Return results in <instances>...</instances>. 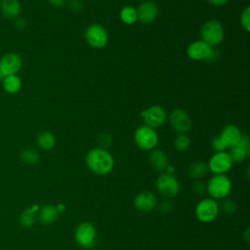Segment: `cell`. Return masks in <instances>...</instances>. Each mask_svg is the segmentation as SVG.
Instances as JSON below:
<instances>
[{
    "label": "cell",
    "instance_id": "cell-26",
    "mask_svg": "<svg viewBox=\"0 0 250 250\" xmlns=\"http://www.w3.org/2000/svg\"><path fill=\"white\" fill-rule=\"evenodd\" d=\"M39 153L33 148H24L20 152V159L27 165H35L39 161Z\"/></svg>",
    "mask_w": 250,
    "mask_h": 250
},
{
    "label": "cell",
    "instance_id": "cell-21",
    "mask_svg": "<svg viewBox=\"0 0 250 250\" xmlns=\"http://www.w3.org/2000/svg\"><path fill=\"white\" fill-rule=\"evenodd\" d=\"M1 82H2L4 91L7 92L8 94H12V95L19 93L22 86L21 79L17 74L5 76Z\"/></svg>",
    "mask_w": 250,
    "mask_h": 250
},
{
    "label": "cell",
    "instance_id": "cell-28",
    "mask_svg": "<svg viewBox=\"0 0 250 250\" xmlns=\"http://www.w3.org/2000/svg\"><path fill=\"white\" fill-rule=\"evenodd\" d=\"M237 209V206H236V203L231 200V199H225L223 202H222V205H221V210L223 211V213L225 215H232L235 213Z\"/></svg>",
    "mask_w": 250,
    "mask_h": 250
},
{
    "label": "cell",
    "instance_id": "cell-12",
    "mask_svg": "<svg viewBox=\"0 0 250 250\" xmlns=\"http://www.w3.org/2000/svg\"><path fill=\"white\" fill-rule=\"evenodd\" d=\"M208 168L215 175L225 174L230 170L233 162L229 156V154L226 151L216 152L209 160Z\"/></svg>",
    "mask_w": 250,
    "mask_h": 250
},
{
    "label": "cell",
    "instance_id": "cell-23",
    "mask_svg": "<svg viewBox=\"0 0 250 250\" xmlns=\"http://www.w3.org/2000/svg\"><path fill=\"white\" fill-rule=\"evenodd\" d=\"M36 144L40 148L50 150L56 146V137L49 131H43L37 136Z\"/></svg>",
    "mask_w": 250,
    "mask_h": 250
},
{
    "label": "cell",
    "instance_id": "cell-35",
    "mask_svg": "<svg viewBox=\"0 0 250 250\" xmlns=\"http://www.w3.org/2000/svg\"><path fill=\"white\" fill-rule=\"evenodd\" d=\"M15 26L18 29H23L26 26V21L23 18H17L15 21Z\"/></svg>",
    "mask_w": 250,
    "mask_h": 250
},
{
    "label": "cell",
    "instance_id": "cell-29",
    "mask_svg": "<svg viewBox=\"0 0 250 250\" xmlns=\"http://www.w3.org/2000/svg\"><path fill=\"white\" fill-rule=\"evenodd\" d=\"M240 24L246 32L250 31V8L249 7H246L242 11L240 15Z\"/></svg>",
    "mask_w": 250,
    "mask_h": 250
},
{
    "label": "cell",
    "instance_id": "cell-11",
    "mask_svg": "<svg viewBox=\"0 0 250 250\" xmlns=\"http://www.w3.org/2000/svg\"><path fill=\"white\" fill-rule=\"evenodd\" d=\"M22 65L21 57L16 52H9L0 59V68L5 76L17 74Z\"/></svg>",
    "mask_w": 250,
    "mask_h": 250
},
{
    "label": "cell",
    "instance_id": "cell-32",
    "mask_svg": "<svg viewBox=\"0 0 250 250\" xmlns=\"http://www.w3.org/2000/svg\"><path fill=\"white\" fill-rule=\"evenodd\" d=\"M211 146L212 148L216 151V152H221V151H225L227 149L226 145L222 142V140L220 139L219 136L215 137L212 142H211Z\"/></svg>",
    "mask_w": 250,
    "mask_h": 250
},
{
    "label": "cell",
    "instance_id": "cell-6",
    "mask_svg": "<svg viewBox=\"0 0 250 250\" xmlns=\"http://www.w3.org/2000/svg\"><path fill=\"white\" fill-rule=\"evenodd\" d=\"M75 241L79 246L85 249L92 248L96 243L97 230L93 224L89 222L80 223L74 231Z\"/></svg>",
    "mask_w": 250,
    "mask_h": 250
},
{
    "label": "cell",
    "instance_id": "cell-9",
    "mask_svg": "<svg viewBox=\"0 0 250 250\" xmlns=\"http://www.w3.org/2000/svg\"><path fill=\"white\" fill-rule=\"evenodd\" d=\"M141 116L145 122V125L154 129L164 124L167 118V113L164 107L161 105L153 104L144 109Z\"/></svg>",
    "mask_w": 250,
    "mask_h": 250
},
{
    "label": "cell",
    "instance_id": "cell-1",
    "mask_svg": "<svg viewBox=\"0 0 250 250\" xmlns=\"http://www.w3.org/2000/svg\"><path fill=\"white\" fill-rule=\"evenodd\" d=\"M86 164L93 173L104 176L112 171L114 159L106 149L95 147L87 153Z\"/></svg>",
    "mask_w": 250,
    "mask_h": 250
},
{
    "label": "cell",
    "instance_id": "cell-19",
    "mask_svg": "<svg viewBox=\"0 0 250 250\" xmlns=\"http://www.w3.org/2000/svg\"><path fill=\"white\" fill-rule=\"evenodd\" d=\"M149 163L157 171H164L169 165L167 155L161 149H153L150 152Z\"/></svg>",
    "mask_w": 250,
    "mask_h": 250
},
{
    "label": "cell",
    "instance_id": "cell-25",
    "mask_svg": "<svg viewBox=\"0 0 250 250\" xmlns=\"http://www.w3.org/2000/svg\"><path fill=\"white\" fill-rule=\"evenodd\" d=\"M120 20L125 24L131 25L134 24L138 21L137 9L132 6H125L120 11Z\"/></svg>",
    "mask_w": 250,
    "mask_h": 250
},
{
    "label": "cell",
    "instance_id": "cell-7",
    "mask_svg": "<svg viewBox=\"0 0 250 250\" xmlns=\"http://www.w3.org/2000/svg\"><path fill=\"white\" fill-rule=\"evenodd\" d=\"M85 39L92 48H104L108 41L107 31L102 24L92 23L85 30Z\"/></svg>",
    "mask_w": 250,
    "mask_h": 250
},
{
    "label": "cell",
    "instance_id": "cell-13",
    "mask_svg": "<svg viewBox=\"0 0 250 250\" xmlns=\"http://www.w3.org/2000/svg\"><path fill=\"white\" fill-rule=\"evenodd\" d=\"M169 122L172 128L179 134L187 133L191 127L189 115L186 110L181 108H176L170 113Z\"/></svg>",
    "mask_w": 250,
    "mask_h": 250
},
{
    "label": "cell",
    "instance_id": "cell-27",
    "mask_svg": "<svg viewBox=\"0 0 250 250\" xmlns=\"http://www.w3.org/2000/svg\"><path fill=\"white\" fill-rule=\"evenodd\" d=\"M190 146L189 138L185 134H179L174 140V146L178 151H186Z\"/></svg>",
    "mask_w": 250,
    "mask_h": 250
},
{
    "label": "cell",
    "instance_id": "cell-14",
    "mask_svg": "<svg viewBox=\"0 0 250 250\" xmlns=\"http://www.w3.org/2000/svg\"><path fill=\"white\" fill-rule=\"evenodd\" d=\"M138 21L143 23L148 24L155 21L158 15L157 5L152 1H144L137 9Z\"/></svg>",
    "mask_w": 250,
    "mask_h": 250
},
{
    "label": "cell",
    "instance_id": "cell-30",
    "mask_svg": "<svg viewBox=\"0 0 250 250\" xmlns=\"http://www.w3.org/2000/svg\"><path fill=\"white\" fill-rule=\"evenodd\" d=\"M112 144V137L107 133H103L98 137V145L101 148H106Z\"/></svg>",
    "mask_w": 250,
    "mask_h": 250
},
{
    "label": "cell",
    "instance_id": "cell-39",
    "mask_svg": "<svg viewBox=\"0 0 250 250\" xmlns=\"http://www.w3.org/2000/svg\"><path fill=\"white\" fill-rule=\"evenodd\" d=\"M244 238H245V241L248 242L249 241V229H246L245 232H244Z\"/></svg>",
    "mask_w": 250,
    "mask_h": 250
},
{
    "label": "cell",
    "instance_id": "cell-20",
    "mask_svg": "<svg viewBox=\"0 0 250 250\" xmlns=\"http://www.w3.org/2000/svg\"><path fill=\"white\" fill-rule=\"evenodd\" d=\"M59 214L56 205L47 204L40 209L38 219L43 225H51L57 221Z\"/></svg>",
    "mask_w": 250,
    "mask_h": 250
},
{
    "label": "cell",
    "instance_id": "cell-38",
    "mask_svg": "<svg viewBox=\"0 0 250 250\" xmlns=\"http://www.w3.org/2000/svg\"><path fill=\"white\" fill-rule=\"evenodd\" d=\"M56 208H57V210H58V212L59 213H61V212H63L64 211V209H65V206L63 205V204H58V205H56Z\"/></svg>",
    "mask_w": 250,
    "mask_h": 250
},
{
    "label": "cell",
    "instance_id": "cell-33",
    "mask_svg": "<svg viewBox=\"0 0 250 250\" xmlns=\"http://www.w3.org/2000/svg\"><path fill=\"white\" fill-rule=\"evenodd\" d=\"M159 210L162 213H170L173 210V204L170 200L164 199L159 204Z\"/></svg>",
    "mask_w": 250,
    "mask_h": 250
},
{
    "label": "cell",
    "instance_id": "cell-34",
    "mask_svg": "<svg viewBox=\"0 0 250 250\" xmlns=\"http://www.w3.org/2000/svg\"><path fill=\"white\" fill-rule=\"evenodd\" d=\"M69 8L75 12V13H79L82 11L83 9V3L80 0H71L69 2Z\"/></svg>",
    "mask_w": 250,
    "mask_h": 250
},
{
    "label": "cell",
    "instance_id": "cell-10",
    "mask_svg": "<svg viewBox=\"0 0 250 250\" xmlns=\"http://www.w3.org/2000/svg\"><path fill=\"white\" fill-rule=\"evenodd\" d=\"M157 191L166 198L175 197L180 190V184L174 175L162 174L156 180Z\"/></svg>",
    "mask_w": 250,
    "mask_h": 250
},
{
    "label": "cell",
    "instance_id": "cell-17",
    "mask_svg": "<svg viewBox=\"0 0 250 250\" xmlns=\"http://www.w3.org/2000/svg\"><path fill=\"white\" fill-rule=\"evenodd\" d=\"M219 137L227 147H231L239 143L242 138V133L237 126L229 124L223 128Z\"/></svg>",
    "mask_w": 250,
    "mask_h": 250
},
{
    "label": "cell",
    "instance_id": "cell-24",
    "mask_svg": "<svg viewBox=\"0 0 250 250\" xmlns=\"http://www.w3.org/2000/svg\"><path fill=\"white\" fill-rule=\"evenodd\" d=\"M38 210L37 205H33L24 209L20 216V224L23 228H30L36 219V211Z\"/></svg>",
    "mask_w": 250,
    "mask_h": 250
},
{
    "label": "cell",
    "instance_id": "cell-4",
    "mask_svg": "<svg viewBox=\"0 0 250 250\" xmlns=\"http://www.w3.org/2000/svg\"><path fill=\"white\" fill-rule=\"evenodd\" d=\"M187 54L191 60L194 61L215 62L218 59L217 51L202 40L191 42L187 49Z\"/></svg>",
    "mask_w": 250,
    "mask_h": 250
},
{
    "label": "cell",
    "instance_id": "cell-40",
    "mask_svg": "<svg viewBox=\"0 0 250 250\" xmlns=\"http://www.w3.org/2000/svg\"><path fill=\"white\" fill-rule=\"evenodd\" d=\"M3 78H4V75H3L2 71H1V68H0V81H2V80H3Z\"/></svg>",
    "mask_w": 250,
    "mask_h": 250
},
{
    "label": "cell",
    "instance_id": "cell-18",
    "mask_svg": "<svg viewBox=\"0 0 250 250\" xmlns=\"http://www.w3.org/2000/svg\"><path fill=\"white\" fill-rule=\"evenodd\" d=\"M21 6L19 0H1L0 12L8 20H16L20 17Z\"/></svg>",
    "mask_w": 250,
    "mask_h": 250
},
{
    "label": "cell",
    "instance_id": "cell-3",
    "mask_svg": "<svg viewBox=\"0 0 250 250\" xmlns=\"http://www.w3.org/2000/svg\"><path fill=\"white\" fill-rule=\"evenodd\" d=\"M231 190V182L225 174L215 175L206 185V191L213 199H224Z\"/></svg>",
    "mask_w": 250,
    "mask_h": 250
},
{
    "label": "cell",
    "instance_id": "cell-37",
    "mask_svg": "<svg viewBox=\"0 0 250 250\" xmlns=\"http://www.w3.org/2000/svg\"><path fill=\"white\" fill-rule=\"evenodd\" d=\"M52 6H55V7H62L65 4L66 0H47Z\"/></svg>",
    "mask_w": 250,
    "mask_h": 250
},
{
    "label": "cell",
    "instance_id": "cell-8",
    "mask_svg": "<svg viewBox=\"0 0 250 250\" xmlns=\"http://www.w3.org/2000/svg\"><path fill=\"white\" fill-rule=\"evenodd\" d=\"M219 214V205L213 198H204L195 207V216L202 223L214 221Z\"/></svg>",
    "mask_w": 250,
    "mask_h": 250
},
{
    "label": "cell",
    "instance_id": "cell-16",
    "mask_svg": "<svg viewBox=\"0 0 250 250\" xmlns=\"http://www.w3.org/2000/svg\"><path fill=\"white\" fill-rule=\"evenodd\" d=\"M157 199L151 191H142L138 193L134 200L135 207L141 212H150L155 208Z\"/></svg>",
    "mask_w": 250,
    "mask_h": 250
},
{
    "label": "cell",
    "instance_id": "cell-5",
    "mask_svg": "<svg viewBox=\"0 0 250 250\" xmlns=\"http://www.w3.org/2000/svg\"><path fill=\"white\" fill-rule=\"evenodd\" d=\"M134 141L141 149L151 150L158 144V134L153 128L143 125L135 131Z\"/></svg>",
    "mask_w": 250,
    "mask_h": 250
},
{
    "label": "cell",
    "instance_id": "cell-2",
    "mask_svg": "<svg viewBox=\"0 0 250 250\" xmlns=\"http://www.w3.org/2000/svg\"><path fill=\"white\" fill-rule=\"evenodd\" d=\"M200 37L211 47L220 45L225 38L224 26L218 20H209L205 21L200 28Z\"/></svg>",
    "mask_w": 250,
    "mask_h": 250
},
{
    "label": "cell",
    "instance_id": "cell-36",
    "mask_svg": "<svg viewBox=\"0 0 250 250\" xmlns=\"http://www.w3.org/2000/svg\"><path fill=\"white\" fill-rule=\"evenodd\" d=\"M229 0H207L208 3H210L211 5L213 6H216V7H222L224 5H226L228 3Z\"/></svg>",
    "mask_w": 250,
    "mask_h": 250
},
{
    "label": "cell",
    "instance_id": "cell-22",
    "mask_svg": "<svg viewBox=\"0 0 250 250\" xmlns=\"http://www.w3.org/2000/svg\"><path fill=\"white\" fill-rule=\"evenodd\" d=\"M209 171L208 164L204 161L198 160L190 163L188 167V174L194 180H199L204 177Z\"/></svg>",
    "mask_w": 250,
    "mask_h": 250
},
{
    "label": "cell",
    "instance_id": "cell-31",
    "mask_svg": "<svg viewBox=\"0 0 250 250\" xmlns=\"http://www.w3.org/2000/svg\"><path fill=\"white\" fill-rule=\"evenodd\" d=\"M191 189H192L193 193H195L197 195H202L206 191V185L202 181L195 180L193 182V184L191 185Z\"/></svg>",
    "mask_w": 250,
    "mask_h": 250
},
{
    "label": "cell",
    "instance_id": "cell-15",
    "mask_svg": "<svg viewBox=\"0 0 250 250\" xmlns=\"http://www.w3.org/2000/svg\"><path fill=\"white\" fill-rule=\"evenodd\" d=\"M250 153V142L247 135H242L241 140L238 144L230 147L229 156L232 162L240 163L246 159Z\"/></svg>",
    "mask_w": 250,
    "mask_h": 250
}]
</instances>
